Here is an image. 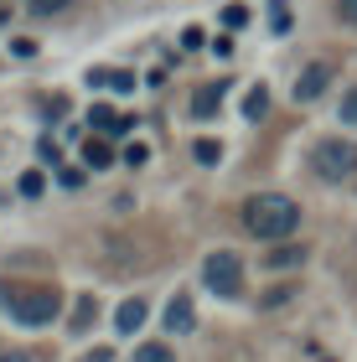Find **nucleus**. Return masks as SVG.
I'll return each instance as SVG.
<instances>
[{"instance_id": "obj_26", "label": "nucleus", "mask_w": 357, "mask_h": 362, "mask_svg": "<svg viewBox=\"0 0 357 362\" xmlns=\"http://www.w3.org/2000/svg\"><path fill=\"white\" fill-rule=\"evenodd\" d=\"M269 26H274V31H290V11L274 6V11H269Z\"/></svg>"}, {"instance_id": "obj_6", "label": "nucleus", "mask_w": 357, "mask_h": 362, "mask_svg": "<svg viewBox=\"0 0 357 362\" xmlns=\"http://www.w3.org/2000/svg\"><path fill=\"white\" fill-rule=\"evenodd\" d=\"M197 326V310H192V295H171L166 300V332L171 337H187Z\"/></svg>"}, {"instance_id": "obj_7", "label": "nucleus", "mask_w": 357, "mask_h": 362, "mask_svg": "<svg viewBox=\"0 0 357 362\" xmlns=\"http://www.w3.org/2000/svg\"><path fill=\"white\" fill-rule=\"evenodd\" d=\"M88 124L104 129V135H129V129H135V119L115 114V104H93V109H88Z\"/></svg>"}, {"instance_id": "obj_12", "label": "nucleus", "mask_w": 357, "mask_h": 362, "mask_svg": "<svg viewBox=\"0 0 357 362\" xmlns=\"http://www.w3.org/2000/svg\"><path fill=\"white\" fill-rule=\"evenodd\" d=\"M264 114H269V88L254 83L249 93H243V119H264Z\"/></svg>"}, {"instance_id": "obj_11", "label": "nucleus", "mask_w": 357, "mask_h": 362, "mask_svg": "<svg viewBox=\"0 0 357 362\" xmlns=\"http://www.w3.org/2000/svg\"><path fill=\"white\" fill-rule=\"evenodd\" d=\"M88 83H109L115 93H135V73H129V68H115V73L93 68V73H88Z\"/></svg>"}, {"instance_id": "obj_13", "label": "nucleus", "mask_w": 357, "mask_h": 362, "mask_svg": "<svg viewBox=\"0 0 357 362\" xmlns=\"http://www.w3.org/2000/svg\"><path fill=\"white\" fill-rule=\"evenodd\" d=\"M300 259H305V249H300V243H280L274 254H264V264H269V269H295Z\"/></svg>"}, {"instance_id": "obj_21", "label": "nucleus", "mask_w": 357, "mask_h": 362, "mask_svg": "<svg viewBox=\"0 0 357 362\" xmlns=\"http://www.w3.org/2000/svg\"><path fill=\"white\" fill-rule=\"evenodd\" d=\"M145 160H151V151H145L140 140H135V145H124V166H145Z\"/></svg>"}, {"instance_id": "obj_16", "label": "nucleus", "mask_w": 357, "mask_h": 362, "mask_svg": "<svg viewBox=\"0 0 357 362\" xmlns=\"http://www.w3.org/2000/svg\"><path fill=\"white\" fill-rule=\"evenodd\" d=\"M192 156H197L202 166H218V160H223V145H218V140H197V145H192Z\"/></svg>"}, {"instance_id": "obj_25", "label": "nucleus", "mask_w": 357, "mask_h": 362, "mask_svg": "<svg viewBox=\"0 0 357 362\" xmlns=\"http://www.w3.org/2000/svg\"><path fill=\"white\" fill-rule=\"evenodd\" d=\"M336 16H342L347 26H357V0H336Z\"/></svg>"}, {"instance_id": "obj_27", "label": "nucleus", "mask_w": 357, "mask_h": 362, "mask_svg": "<svg viewBox=\"0 0 357 362\" xmlns=\"http://www.w3.org/2000/svg\"><path fill=\"white\" fill-rule=\"evenodd\" d=\"M342 119H347V124H357V88L342 98Z\"/></svg>"}, {"instance_id": "obj_5", "label": "nucleus", "mask_w": 357, "mask_h": 362, "mask_svg": "<svg viewBox=\"0 0 357 362\" xmlns=\"http://www.w3.org/2000/svg\"><path fill=\"white\" fill-rule=\"evenodd\" d=\"M327 83H332V68H327V62H311V68L295 78V88H290V93H295V104H311V98H321Z\"/></svg>"}, {"instance_id": "obj_4", "label": "nucleus", "mask_w": 357, "mask_h": 362, "mask_svg": "<svg viewBox=\"0 0 357 362\" xmlns=\"http://www.w3.org/2000/svg\"><path fill=\"white\" fill-rule=\"evenodd\" d=\"M202 285L213 290L218 300H238V295H243V264H238V254H228V249L207 254L202 259Z\"/></svg>"}, {"instance_id": "obj_29", "label": "nucleus", "mask_w": 357, "mask_h": 362, "mask_svg": "<svg viewBox=\"0 0 357 362\" xmlns=\"http://www.w3.org/2000/svg\"><path fill=\"white\" fill-rule=\"evenodd\" d=\"M6 21H11V11H0V26H6Z\"/></svg>"}, {"instance_id": "obj_23", "label": "nucleus", "mask_w": 357, "mask_h": 362, "mask_svg": "<svg viewBox=\"0 0 357 362\" xmlns=\"http://www.w3.org/2000/svg\"><path fill=\"white\" fill-rule=\"evenodd\" d=\"M202 42H207V37H202V26H187V31H182V47H187V52H197Z\"/></svg>"}, {"instance_id": "obj_24", "label": "nucleus", "mask_w": 357, "mask_h": 362, "mask_svg": "<svg viewBox=\"0 0 357 362\" xmlns=\"http://www.w3.org/2000/svg\"><path fill=\"white\" fill-rule=\"evenodd\" d=\"M11 52H16V57H37V42H31V37H16Z\"/></svg>"}, {"instance_id": "obj_3", "label": "nucleus", "mask_w": 357, "mask_h": 362, "mask_svg": "<svg viewBox=\"0 0 357 362\" xmlns=\"http://www.w3.org/2000/svg\"><path fill=\"white\" fill-rule=\"evenodd\" d=\"M311 166L321 181H352L357 176V140H321L316 151H311Z\"/></svg>"}, {"instance_id": "obj_8", "label": "nucleus", "mask_w": 357, "mask_h": 362, "mask_svg": "<svg viewBox=\"0 0 357 362\" xmlns=\"http://www.w3.org/2000/svg\"><path fill=\"white\" fill-rule=\"evenodd\" d=\"M145 316H151V305H145V300H124V305L115 310V332H119V337H135L140 326H145Z\"/></svg>"}, {"instance_id": "obj_9", "label": "nucleus", "mask_w": 357, "mask_h": 362, "mask_svg": "<svg viewBox=\"0 0 357 362\" xmlns=\"http://www.w3.org/2000/svg\"><path fill=\"white\" fill-rule=\"evenodd\" d=\"M83 166H88V171L115 166V145H109V140H83Z\"/></svg>"}, {"instance_id": "obj_1", "label": "nucleus", "mask_w": 357, "mask_h": 362, "mask_svg": "<svg viewBox=\"0 0 357 362\" xmlns=\"http://www.w3.org/2000/svg\"><path fill=\"white\" fill-rule=\"evenodd\" d=\"M295 223H300V207L280 192H254L249 202H243V228H249L254 238L280 243V238L295 233Z\"/></svg>"}, {"instance_id": "obj_15", "label": "nucleus", "mask_w": 357, "mask_h": 362, "mask_svg": "<svg viewBox=\"0 0 357 362\" xmlns=\"http://www.w3.org/2000/svg\"><path fill=\"white\" fill-rule=\"evenodd\" d=\"M135 362H176V352L166 347V341H145V347L135 352Z\"/></svg>"}, {"instance_id": "obj_14", "label": "nucleus", "mask_w": 357, "mask_h": 362, "mask_svg": "<svg viewBox=\"0 0 357 362\" xmlns=\"http://www.w3.org/2000/svg\"><path fill=\"white\" fill-rule=\"evenodd\" d=\"M93 316H99V300H93V295H78V310H73V332L83 337L88 326H93Z\"/></svg>"}, {"instance_id": "obj_17", "label": "nucleus", "mask_w": 357, "mask_h": 362, "mask_svg": "<svg viewBox=\"0 0 357 362\" xmlns=\"http://www.w3.org/2000/svg\"><path fill=\"white\" fill-rule=\"evenodd\" d=\"M68 6H73V0H26V11H31V16H62Z\"/></svg>"}, {"instance_id": "obj_19", "label": "nucleus", "mask_w": 357, "mask_h": 362, "mask_svg": "<svg viewBox=\"0 0 357 362\" xmlns=\"http://www.w3.org/2000/svg\"><path fill=\"white\" fill-rule=\"evenodd\" d=\"M57 181H62V187H68V192H78V187H83V181H88V176H83V171H78V166H62V171H57Z\"/></svg>"}, {"instance_id": "obj_20", "label": "nucleus", "mask_w": 357, "mask_h": 362, "mask_svg": "<svg viewBox=\"0 0 357 362\" xmlns=\"http://www.w3.org/2000/svg\"><path fill=\"white\" fill-rule=\"evenodd\" d=\"M290 295H295V290H290V285H274V290H264V300H259V305H269V310H274V305H285V300H290Z\"/></svg>"}, {"instance_id": "obj_18", "label": "nucleus", "mask_w": 357, "mask_h": 362, "mask_svg": "<svg viewBox=\"0 0 357 362\" xmlns=\"http://www.w3.org/2000/svg\"><path fill=\"white\" fill-rule=\"evenodd\" d=\"M42 187H47L42 171H26V176H21V197H42Z\"/></svg>"}, {"instance_id": "obj_2", "label": "nucleus", "mask_w": 357, "mask_h": 362, "mask_svg": "<svg viewBox=\"0 0 357 362\" xmlns=\"http://www.w3.org/2000/svg\"><path fill=\"white\" fill-rule=\"evenodd\" d=\"M0 305H6V316L21 321V326H47V321H57L62 295L47 290V285H6L0 290Z\"/></svg>"}, {"instance_id": "obj_10", "label": "nucleus", "mask_w": 357, "mask_h": 362, "mask_svg": "<svg viewBox=\"0 0 357 362\" xmlns=\"http://www.w3.org/2000/svg\"><path fill=\"white\" fill-rule=\"evenodd\" d=\"M223 88H228V83H207L197 98H192V114H197V119H213L218 104H223Z\"/></svg>"}, {"instance_id": "obj_22", "label": "nucleus", "mask_w": 357, "mask_h": 362, "mask_svg": "<svg viewBox=\"0 0 357 362\" xmlns=\"http://www.w3.org/2000/svg\"><path fill=\"white\" fill-rule=\"evenodd\" d=\"M223 26H249V11H243V6H228V11H223Z\"/></svg>"}, {"instance_id": "obj_28", "label": "nucleus", "mask_w": 357, "mask_h": 362, "mask_svg": "<svg viewBox=\"0 0 357 362\" xmlns=\"http://www.w3.org/2000/svg\"><path fill=\"white\" fill-rule=\"evenodd\" d=\"M0 362H31L26 352H0Z\"/></svg>"}, {"instance_id": "obj_30", "label": "nucleus", "mask_w": 357, "mask_h": 362, "mask_svg": "<svg viewBox=\"0 0 357 362\" xmlns=\"http://www.w3.org/2000/svg\"><path fill=\"white\" fill-rule=\"evenodd\" d=\"M321 362H336V357H321Z\"/></svg>"}]
</instances>
